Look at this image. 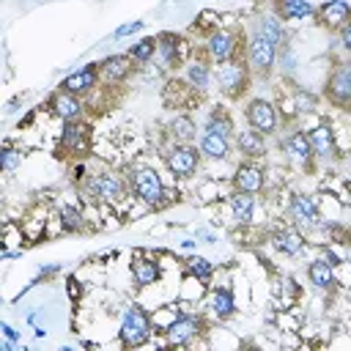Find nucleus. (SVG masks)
<instances>
[{"label":"nucleus","mask_w":351,"mask_h":351,"mask_svg":"<svg viewBox=\"0 0 351 351\" xmlns=\"http://www.w3.org/2000/svg\"><path fill=\"white\" fill-rule=\"evenodd\" d=\"M60 145H63V154L69 159H88L90 154V126L77 118V121H66L63 123V132H60Z\"/></svg>","instance_id":"nucleus-10"},{"label":"nucleus","mask_w":351,"mask_h":351,"mask_svg":"<svg viewBox=\"0 0 351 351\" xmlns=\"http://www.w3.org/2000/svg\"><path fill=\"white\" fill-rule=\"evenodd\" d=\"M230 217L236 225H250L255 217V195L250 192H236L230 195Z\"/></svg>","instance_id":"nucleus-31"},{"label":"nucleus","mask_w":351,"mask_h":351,"mask_svg":"<svg viewBox=\"0 0 351 351\" xmlns=\"http://www.w3.org/2000/svg\"><path fill=\"white\" fill-rule=\"evenodd\" d=\"M208 307H211V315H214V318H219V321L230 318V315L236 313V296H233V291H230L228 285H217V288H211Z\"/></svg>","instance_id":"nucleus-29"},{"label":"nucleus","mask_w":351,"mask_h":351,"mask_svg":"<svg viewBox=\"0 0 351 351\" xmlns=\"http://www.w3.org/2000/svg\"><path fill=\"white\" fill-rule=\"evenodd\" d=\"M137 66H145V63H151L154 60V55H156V36H145V38H140V41H134L132 47H129V52H126Z\"/></svg>","instance_id":"nucleus-34"},{"label":"nucleus","mask_w":351,"mask_h":351,"mask_svg":"<svg viewBox=\"0 0 351 351\" xmlns=\"http://www.w3.org/2000/svg\"><path fill=\"white\" fill-rule=\"evenodd\" d=\"M156 58L165 71H176L184 66V38L176 33H159L156 36Z\"/></svg>","instance_id":"nucleus-18"},{"label":"nucleus","mask_w":351,"mask_h":351,"mask_svg":"<svg viewBox=\"0 0 351 351\" xmlns=\"http://www.w3.org/2000/svg\"><path fill=\"white\" fill-rule=\"evenodd\" d=\"M348 19H351V3L348 0H326L315 8V22L329 33H337Z\"/></svg>","instance_id":"nucleus-17"},{"label":"nucleus","mask_w":351,"mask_h":351,"mask_svg":"<svg viewBox=\"0 0 351 351\" xmlns=\"http://www.w3.org/2000/svg\"><path fill=\"white\" fill-rule=\"evenodd\" d=\"M203 159H214V162H225L233 151V140L225 137V134H217V132H208L203 129L200 132V143H197Z\"/></svg>","instance_id":"nucleus-24"},{"label":"nucleus","mask_w":351,"mask_h":351,"mask_svg":"<svg viewBox=\"0 0 351 351\" xmlns=\"http://www.w3.org/2000/svg\"><path fill=\"white\" fill-rule=\"evenodd\" d=\"M252 30H258L261 36H266L277 49H285V47H291L288 41V30H285V22L271 11V14H261L258 19H255V25H252Z\"/></svg>","instance_id":"nucleus-23"},{"label":"nucleus","mask_w":351,"mask_h":351,"mask_svg":"<svg viewBox=\"0 0 351 351\" xmlns=\"http://www.w3.org/2000/svg\"><path fill=\"white\" fill-rule=\"evenodd\" d=\"M288 217H291V225H296L302 233H304V230L324 228V222H321V211H318L315 197L302 195V192L291 197V203H288Z\"/></svg>","instance_id":"nucleus-14"},{"label":"nucleus","mask_w":351,"mask_h":351,"mask_svg":"<svg viewBox=\"0 0 351 351\" xmlns=\"http://www.w3.org/2000/svg\"><path fill=\"white\" fill-rule=\"evenodd\" d=\"M19 159H22V154L11 145V143H3V154H0V167L5 170V173H11L16 165H19Z\"/></svg>","instance_id":"nucleus-37"},{"label":"nucleus","mask_w":351,"mask_h":351,"mask_svg":"<svg viewBox=\"0 0 351 351\" xmlns=\"http://www.w3.org/2000/svg\"><path fill=\"white\" fill-rule=\"evenodd\" d=\"M244 58H247V66H250L252 77H258V80H269V77L274 74V66H277L280 49H277L266 36H261L258 30H250Z\"/></svg>","instance_id":"nucleus-5"},{"label":"nucleus","mask_w":351,"mask_h":351,"mask_svg":"<svg viewBox=\"0 0 351 351\" xmlns=\"http://www.w3.org/2000/svg\"><path fill=\"white\" fill-rule=\"evenodd\" d=\"M101 85V74H99V63H88V66H80L77 71H71V74H66L63 80H60V90H66V93H74V96H80V99H88L96 88Z\"/></svg>","instance_id":"nucleus-13"},{"label":"nucleus","mask_w":351,"mask_h":351,"mask_svg":"<svg viewBox=\"0 0 351 351\" xmlns=\"http://www.w3.org/2000/svg\"><path fill=\"white\" fill-rule=\"evenodd\" d=\"M129 189L148 208H165L170 203V189L162 181L156 167H134L129 173Z\"/></svg>","instance_id":"nucleus-3"},{"label":"nucleus","mask_w":351,"mask_h":351,"mask_svg":"<svg viewBox=\"0 0 351 351\" xmlns=\"http://www.w3.org/2000/svg\"><path fill=\"white\" fill-rule=\"evenodd\" d=\"M299 115H310L318 110V96L307 88H293V104H291Z\"/></svg>","instance_id":"nucleus-36"},{"label":"nucleus","mask_w":351,"mask_h":351,"mask_svg":"<svg viewBox=\"0 0 351 351\" xmlns=\"http://www.w3.org/2000/svg\"><path fill=\"white\" fill-rule=\"evenodd\" d=\"M137 63L129 58V55H107L104 60H99V74H101V82L110 85V88H118L123 85L132 74H134Z\"/></svg>","instance_id":"nucleus-15"},{"label":"nucleus","mask_w":351,"mask_h":351,"mask_svg":"<svg viewBox=\"0 0 351 351\" xmlns=\"http://www.w3.org/2000/svg\"><path fill=\"white\" fill-rule=\"evenodd\" d=\"M184 80H186V85L200 96V93H206L208 88H211V82H214V63L208 60V58H192V60H186L184 63Z\"/></svg>","instance_id":"nucleus-19"},{"label":"nucleus","mask_w":351,"mask_h":351,"mask_svg":"<svg viewBox=\"0 0 351 351\" xmlns=\"http://www.w3.org/2000/svg\"><path fill=\"white\" fill-rule=\"evenodd\" d=\"M0 329H3V337H8V340H14V343L19 340V332H16V329H14V326H11L8 321H3V324H0Z\"/></svg>","instance_id":"nucleus-40"},{"label":"nucleus","mask_w":351,"mask_h":351,"mask_svg":"<svg viewBox=\"0 0 351 351\" xmlns=\"http://www.w3.org/2000/svg\"><path fill=\"white\" fill-rule=\"evenodd\" d=\"M69 291H71V296H74V299L82 293V291H80V282H77L74 277H69Z\"/></svg>","instance_id":"nucleus-41"},{"label":"nucleus","mask_w":351,"mask_h":351,"mask_svg":"<svg viewBox=\"0 0 351 351\" xmlns=\"http://www.w3.org/2000/svg\"><path fill=\"white\" fill-rule=\"evenodd\" d=\"M282 151L285 159L299 167V170H313L315 167V154H313V143H310V132L304 129H291L282 140Z\"/></svg>","instance_id":"nucleus-11"},{"label":"nucleus","mask_w":351,"mask_h":351,"mask_svg":"<svg viewBox=\"0 0 351 351\" xmlns=\"http://www.w3.org/2000/svg\"><path fill=\"white\" fill-rule=\"evenodd\" d=\"M247 52V36L241 27H214L211 33H206L203 41V58H208L214 66L236 60Z\"/></svg>","instance_id":"nucleus-2"},{"label":"nucleus","mask_w":351,"mask_h":351,"mask_svg":"<svg viewBox=\"0 0 351 351\" xmlns=\"http://www.w3.org/2000/svg\"><path fill=\"white\" fill-rule=\"evenodd\" d=\"M200 159H203V154L192 143H170L165 148V167L176 181H186V178L197 176Z\"/></svg>","instance_id":"nucleus-7"},{"label":"nucleus","mask_w":351,"mask_h":351,"mask_svg":"<svg viewBox=\"0 0 351 351\" xmlns=\"http://www.w3.org/2000/svg\"><path fill=\"white\" fill-rule=\"evenodd\" d=\"M58 219H60V228H63L66 233H85V230H88V217H85L77 206H71V203L60 206Z\"/></svg>","instance_id":"nucleus-33"},{"label":"nucleus","mask_w":351,"mask_h":351,"mask_svg":"<svg viewBox=\"0 0 351 351\" xmlns=\"http://www.w3.org/2000/svg\"><path fill=\"white\" fill-rule=\"evenodd\" d=\"M252 71L247 66V58H236V60H228V63H219L214 66V82L219 88V93L230 101L241 99L247 90H250V82H252Z\"/></svg>","instance_id":"nucleus-4"},{"label":"nucleus","mask_w":351,"mask_h":351,"mask_svg":"<svg viewBox=\"0 0 351 351\" xmlns=\"http://www.w3.org/2000/svg\"><path fill=\"white\" fill-rule=\"evenodd\" d=\"M271 11H274L282 22L307 19L310 14H315V8H313L310 0H271Z\"/></svg>","instance_id":"nucleus-30"},{"label":"nucleus","mask_w":351,"mask_h":351,"mask_svg":"<svg viewBox=\"0 0 351 351\" xmlns=\"http://www.w3.org/2000/svg\"><path fill=\"white\" fill-rule=\"evenodd\" d=\"M244 121L250 129L261 132L263 137H274L277 129H280V107L271 101V99H250L244 104Z\"/></svg>","instance_id":"nucleus-9"},{"label":"nucleus","mask_w":351,"mask_h":351,"mask_svg":"<svg viewBox=\"0 0 351 351\" xmlns=\"http://www.w3.org/2000/svg\"><path fill=\"white\" fill-rule=\"evenodd\" d=\"M137 30H143V22H126V25H121V27H115V38H123V36H132V33H137Z\"/></svg>","instance_id":"nucleus-39"},{"label":"nucleus","mask_w":351,"mask_h":351,"mask_svg":"<svg viewBox=\"0 0 351 351\" xmlns=\"http://www.w3.org/2000/svg\"><path fill=\"white\" fill-rule=\"evenodd\" d=\"M151 332H154V321H151V315L143 307L132 304V307L123 310L121 329H118V340H121L123 348H140V346H145L151 340Z\"/></svg>","instance_id":"nucleus-6"},{"label":"nucleus","mask_w":351,"mask_h":351,"mask_svg":"<svg viewBox=\"0 0 351 351\" xmlns=\"http://www.w3.org/2000/svg\"><path fill=\"white\" fill-rule=\"evenodd\" d=\"M132 280L137 288H148L159 280V263L156 258H148V255H134L132 261Z\"/></svg>","instance_id":"nucleus-28"},{"label":"nucleus","mask_w":351,"mask_h":351,"mask_svg":"<svg viewBox=\"0 0 351 351\" xmlns=\"http://www.w3.org/2000/svg\"><path fill=\"white\" fill-rule=\"evenodd\" d=\"M324 99L337 110H351V58L335 60L324 82Z\"/></svg>","instance_id":"nucleus-8"},{"label":"nucleus","mask_w":351,"mask_h":351,"mask_svg":"<svg viewBox=\"0 0 351 351\" xmlns=\"http://www.w3.org/2000/svg\"><path fill=\"white\" fill-rule=\"evenodd\" d=\"M233 148H236V151H239L244 159H250V162H258V159H263V156L269 154L266 137H263L261 132L250 129V126L233 134Z\"/></svg>","instance_id":"nucleus-22"},{"label":"nucleus","mask_w":351,"mask_h":351,"mask_svg":"<svg viewBox=\"0 0 351 351\" xmlns=\"http://www.w3.org/2000/svg\"><path fill=\"white\" fill-rule=\"evenodd\" d=\"M304 233L296 228V225H282V228H277L274 233H271V247L277 250V252H282V255H288V258H293V255H299L302 250H304Z\"/></svg>","instance_id":"nucleus-25"},{"label":"nucleus","mask_w":351,"mask_h":351,"mask_svg":"<svg viewBox=\"0 0 351 351\" xmlns=\"http://www.w3.org/2000/svg\"><path fill=\"white\" fill-rule=\"evenodd\" d=\"M49 112H52L60 123H66V121H77V118L85 115V101H82L80 96L66 93V90L58 88V90L49 96Z\"/></svg>","instance_id":"nucleus-20"},{"label":"nucleus","mask_w":351,"mask_h":351,"mask_svg":"<svg viewBox=\"0 0 351 351\" xmlns=\"http://www.w3.org/2000/svg\"><path fill=\"white\" fill-rule=\"evenodd\" d=\"M233 189L236 192H250V195H261L266 189V170L258 165V162H250L244 159L236 170H233V178H230Z\"/></svg>","instance_id":"nucleus-16"},{"label":"nucleus","mask_w":351,"mask_h":351,"mask_svg":"<svg viewBox=\"0 0 351 351\" xmlns=\"http://www.w3.org/2000/svg\"><path fill=\"white\" fill-rule=\"evenodd\" d=\"M184 266H186V277H192L195 282H208L214 277V263L203 255H192Z\"/></svg>","instance_id":"nucleus-35"},{"label":"nucleus","mask_w":351,"mask_h":351,"mask_svg":"<svg viewBox=\"0 0 351 351\" xmlns=\"http://www.w3.org/2000/svg\"><path fill=\"white\" fill-rule=\"evenodd\" d=\"M80 197L90 206H118L126 197V181L112 170L88 173L82 184H77Z\"/></svg>","instance_id":"nucleus-1"},{"label":"nucleus","mask_w":351,"mask_h":351,"mask_svg":"<svg viewBox=\"0 0 351 351\" xmlns=\"http://www.w3.org/2000/svg\"><path fill=\"white\" fill-rule=\"evenodd\" d=\"M203 129L217 132V134H225V137H230V140H233V134H236V123H233V118H230V115H228V110H222L219 104L206 115Z\"/></svg>","instance_id":"nucleus-32"},{"label":"nucleus","mask_w":351,"mask_h":351,"mask_svg":"<svg viewBox=\"0 0 351 351\" xmlns=\"http://www.w3.org/2000/svg\"><path fill=\"white\" fill-rule=\"evenodd\" d=\"M310 143H313L315 162H321V165L337 162V140H335V132H332L329 123L313 126V129H310Z\"/></svg>","instance_id":"nucleus-21"},{"label":"nucleus","mask_w":351,"mask_h":351,"mask_svg":"<svg viewBox=\"0 0 351 351\" xmlns=\"http://www.w3.org/2000/svg\"><path fill=\"white\" fill-rule=\"evenodd\" d=\"M206 329V321L203 315H195V313H178L170 326L165 329V343L167 346H189L197 335H203Z\"/></svg>","instance_id":"nucleus-12"},{"label":"nucleus","mask_w":351,"mask_h":351,"mask_svg":"<svg viewBox=\"0 0 351 351\" xmlns=\"http://www.w3.org/2000/svg\"><path fill=\"white\" fill-rule=\"evenodd\" d=\"M307 280L313 288L318 291H332L337 285V274H335V263L326 261V258H315L310 266H307Z\"/></svg>","instance_id":"nucleus-27"},{"label":"nucleus","mask_w":351,"mask_h":351,"mask_svg":"<svg viewBox=\"0 0 351 351\" xmlns=\"http://www.w3.org/2000/svg\"><path fill=\"white\" fill-rule=\"evenodd\" d=\"M170 143H192L197 137V123L189 112H176L165 126Z\"/></svg>","instance_id":"nucleus-26"},{"label":"nucleus","mask_w":351,"mask_h":351,"mask_svg":"<svg viewBox=\"0 0 351 351\" xmlns=\"http://www.w3.org/2000/svg\"><path fill=\"white\" fill-rule=\"evenodd\" d=\"M337 38H340V49L346 52V58H351V19L337 30Z\"/></svg>","instance_id":"nucleus-38"}]
</instances>
